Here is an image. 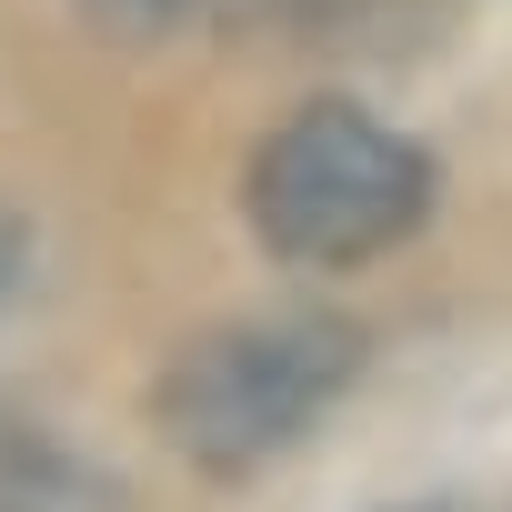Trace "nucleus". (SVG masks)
Listing matches in <instances>:
<instances>
[{
  "label": "nucleus",
  "instance_id": "1",
  "mask_svg": "<svg viewBox=\"0 0 512 512\" xmlns=\"http://www.w3.org/2000/svg\"><path fill=\"white\" fill-rule=\"evenodd\" d=\"M372 372V332L332 302H262V312H231L211 332H191L141 412L161 432V452H181L201 482H262L272 462H292L332 402Z\"/></svg>",
  "mask_w": 512,
  "mask_h": 512
},
{
  "label": "nucleus",
  "instance_id": "3",
  "mask_svg": "<svg viewBox=\"0 0 512 512\" xmlns=\"http://www.w3.org/2000/svg\"><path fill=\"white\" fill-rule=\"evenodd\" d=\"M241 31H282L292 51H352V61H422L442 51V0H262Z\"/></svg>",
  "mask_w": 512,
  "mask_h": 512
},
{
  "label": "nucleus",
  "instance_id": "5",
  "mask_svg": "<svg viewBox=\"0 0 512 512\" xmlns=\"http://www.w3.org/2000/svg\"><path fill=\"white\" fill-rule=\"evenodd\" d=\"M262 0H71V21L111 51H161V41H191V31H241Z\"/></svg>",
  "mask_w": 512,
  "mask_h": 512
},
{
  "label": "nucleus",
  "instance_id": "4",
  "mask_svg": "<svg viewBox=\"0 0 512 512\" xmlns=\"http://www.w3.org/2000/svg\"><path fill=\"white\" fill-rule=\"evenodd\" d=\"M0 512H131V492L61 422H41L0 392Z\"/></svg>",
  "mask_w": 512,
  "mask_h": 512
},
{
  "label": "nucleus",
  "instance_id": "2",
  "mask_svg": "<svg viewBox=\"0 0 512 512\" xmlns=\"http://www.w3.org/2000/svg\"><path fill=\"white\" fill-rule=\"evenodd\" d=\"M442 211V161L362 111L352 91H312L241 161V231L272 272H362Z\"/></svg>",
  "mask_w": 512,
  "mask_h": 512
},
{
  "label": "nucleus",
  "instance_id": "6",
  "mask_svg": "<svg viewBox=\"0 0 512 512\" xmlns=\"http://www.w3.org/2000/svg\"><path fill=\"white\" fill-rule=\"evenodd\" d=\"M31 282H41V211L21 191H0V322L31 302Z\"/></svg>",
  "mask_w": 512,
  "mask_h": 512
},
{
  "label": "nucleus",
  "instance_id": "7",
  "mask_svg": "<svg viewBox=\"0 0 512 512\" xmlns=\"http://www.w3.org/2000/svg\"><path fill=\"white\" fill-rule=\"evenodd\" d=\"M392 512H442V502H392Z\"/></svg>",
  "mask_w": 512,
  "mask_h": 512
}]
</instances>
